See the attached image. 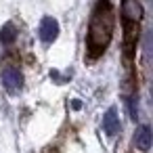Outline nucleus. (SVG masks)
I'll return each instance as SVG.
<instances>
[{
    "label": "nucleus",
    "instance_id": "423d86ee",
    "mask_svg": "<svg viewBox=\"0 0 153 153\" xmlns=\"http://www.w3.org/2000/svg\"><path fill=\"white\" fill-rule=\"evenodd\" d=\"M134 145L140 151H149V147H151V130H149V126H138L136 128V132H134Z\"/></svg>",
    "mask_w": 153,
    "mask_h": 153
},
{
    "label": "nucleus",
    "instance_id": "f03ea898",
    "mask_svg": "<svg viewBox=\"0 0 153 153\" xmlns=\"http://www.w3.org/2000/svg\"><path fill=\"white\" fill-rule=\"evenodd\" d=\"M140 21H143V7L138 0H122V27H124V65L128 71L126 92L128 99L136 97V76H134V57L140 36Z\"/></svg>",
    "mask_w": 153,
    "mask_h": 153
},
{
    "label": "nucleus",
    "instance_id": "7ed1b4c3",
    "mask_svg": "<svg viewBox=\"0 0 153 153\" xmlns=\"http://www.w3.org/2000/svg\"><path fill=\"white\" fill-rule=\"evenodd\" d=\"M0 80H2V86L11 94H17L23 88V76H21V71L13 63H7L2 69H0Z\"/></svg>",
    "mask_w": 153,
    "mask_h": 153
},
{
    "label": "nucleus",
    "instance_id": "20e7f679",
    "mask_svg": "<svg viewBox=\"0 0 153 153\" xmlns=\"http://www.w3.org/2000/svg\"><path fill=\"white\" fill-rule=\"evenodd\" d=\"M38 36H40V40H42L44 44L55 42L57 36H59V23H57L53 17H44L42 23H40V27H38Z\"/></svg>",
    "mask_w": 153,
    "mask_h": 153
},
{
    "label": "nucleus",
    "instance_id": "39448f33",
    "mask_svg": "<svg viewBox=\"0 0 153 153\" xmlns=\"http://www.w3.org/2000/svg\"><path fill=\"white\" fill-rule=\"evenodd\" d=\"M103 130L107 132V136H115V134L120 132V120H117L115 109H109V111L103 115Z\"/></svg>",
    "mask_w": 153,
    "mask_h": 153
},
{
    "label": "nucleus",
    "instance_id": "f257e3e1",
    "mask_svg": "<svg viewBox=\"0 0 153 153\" xmlns=\"http://www.w3.org/2000/svg\"><path fill=\"white\" fill-rule=\"evenodd\" d=\"M113 25H115V13L111 0H97L90 23H88V36H86V61L94 63L99 61L113 36Z\"/></svg>",
    "mask_w": 153,
    "mask_h": 153
},
{
    "label": "nucleus",
    "instance_id": "6e6552de",
    "mask_svg": "<svg viewBox=\"0 0 153 153\" xmlns=\"http://www.w3.org/2000/svg\"><path fill=\"white\" fill-rule=\"evenodd\" d=\"M40 153H61V147L55 143V145H48V147H44Z\"/></svg>",
    "mask_w": 153,
    "mask_h": 153
},
{
    "label": "nucleus",
    "instance_id": "0eeeda50",
    "mask_svg": "<svg viewBox=\"0 0 153 153\" xmlns=\"http://www.w3.org/2000/svg\"><path fill=\"white\" fill-rule=\"evenodd\" d=\"M15 38H17V30H15V25H13V23L2 25V30H0V42H2L4 46H11V44L15 42Z\"/></svg>",
    "mask_w": 153,
    "mask_h": 153
}]
</instances>
